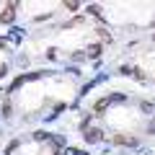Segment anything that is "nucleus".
I'll use <instances>...</instances> for the list:
<instances>
[{
	"instance_id": "obj_3",
	"label": "nucleus",
	"mask_w": 155,
	"mask_h": 155,
	"mask_svg": "<svg viewBox=\"0 0 155 155\" xmlns=\"http://www.w3.org/2000/svg\"><path fill=\"white\" fill-rule=\"evenodd\" d=\"M88 140H91V142H98V140H101V132H98V129H91V132H88Z\"/></svg>"
},
{
	"instance_id": "obj_4",
	"label": "nucleus",
	"mask_w": 155,
	"mask_h": 155,
	"mask_svg": "<svg viewBox=\"0 0 155 155\" xmlns=\"http://www.w3.org/2000/svg\"><path fill=\"white\" fill-rule=\"evenodd\" d=\"M106 104H109V98H101L98 104H96V111H104V109H106Z\"/></svg>"
},
{
	"instance_id": "obj_6",
	"label": "nucleus",
	"mask_w": 155,
	"mask_h": 155,
	"mask_svg": "<svg viewBox=\"0 0 155 155\" xmlns=\"http://www.w3.org/2000/svg\"><path fill=\"white\" fill-rule=\"evenodd\" d=\"M0 75H5V65H0Z\"/></svg>"
},
{
	"instance_id": "obj_2",
	"label": "nucleus",
	"mask_w": 155,
	"mask_h": 155,
	"mask_svg": "<svg viewBox=\"0 0 155 155\" xmlns=\"http://www.w3.org/2000/svg\"><path fill=\"white\" fill-rule=\"evenodd\" d=\"M114 142H116V145H127V142L132 145V137H124V134H116V137H114Z\"/></svg>"
},
{
	"instance_id": "obj_7",
	"label": "nucleus",
	"mask_w": 155,
	"mask_h": 155,
	"mask_svg": "<svg viewBox=\"0 0 155 155\" xmlns=\"http://www.w3.org/2000/svg\"><path fill=\"white\" fill-rule=\"evenodd\" d=\"M49 155H54V153H49Z\"/></svg>"
},
{
	"instance_id": "obj_1",
	"label": "nucleus",
	"mask_w": 155,
	"mask_h": 155,
	"mask_svg": "<svg viewBox=\"0 0 155 155\" xmlns=\"http://www.w3.org/2000/svg\"><path fill=\"white\" fill-rule=\"evenodd\" d=\"M13 13H16V3H11L5 11L0 13V21H3V23H11V21H13Z\"/></svg>"
},
{
	"instance_id": "obj_5",
	"label": "nucleus",
	"mask_w": 155,
	"mask_h": 155,
	"mask_svg": "<svg viewBox=\"0 0 155 155\" xmlns=\"http://www.w3.org/2000/svg\"><path fill=\"white\" fill-rule=\"evenodd\" d=\"M98 52H101V47H98V44H93V47H88V54H98Z\"/></svg>"
}]
</instances>
